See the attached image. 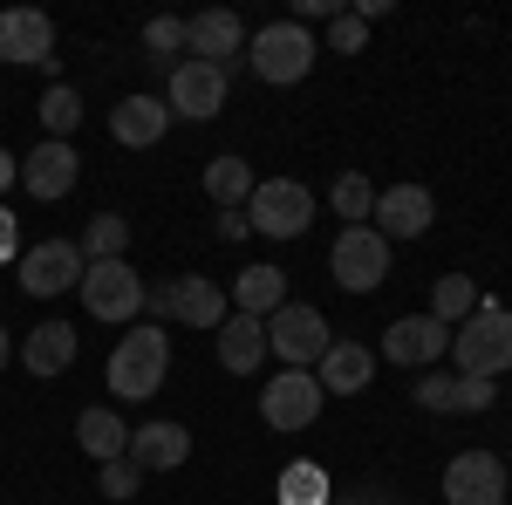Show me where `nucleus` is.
<instances>
[{"label":"nucleus","instance_id":"5701e85b","mask_svg":"<svg viewBox=\"0 0 512 505\" xmlns=\"http://www.w3.org/2000/svg\"><path fill=\"white\" fill-rule=\"evenodd\" d=\"M226 301H233L239 314H260V321H267V314L287 308V273L280 267H239V280H233Z\"/></svg>","mask_w":512,"mask_h":505},{"label":"nucleus","instance_id":"6e6552de","mask_svg":"<svg viewBox=\"0 0 512 505\" xmlns=\"http://www.w3.org/2000/svg\"><path fill=\"white\" fill-rule=\"evenodd\" d=\"M328 273H335L349 294H376V287L390 280V239L376 233V226H342L335 253H328Z\"/></svg>","mask_w":512,"mask_h":505},{"label":"nucleus","instance_id":"cd10ccee","mask_svg":"<svg viewBox=\"0 0 512 505\" xmlns=\"http://www.w3.org/2000/svg\"><path fill=\"white\" fill-rule=\"evenodd\" d=\"M82 260H123V253H130V219H123V212H96V219H89V226H82Z\"/></svg>","mask_w":512,"mask_h":505},{"label":"nucleus","instance_id":"ddd939ff","mask_svg":"<svg viewBox=\"0 0 512 505\" xmlns=\"http://www.w3.org/2000/svg\"><path fill=\"white\" fill-rule=\"evenodd\" d=\"M260 417L274 430H308L321 417V383L315 369H280L274 383H260Z\"/></svg>","mask_w":512,"mask_h":505},{"label":"nucleus","instance_id":"72a5a7b5","mask_svg":"<svg viewBox=\"0 0 512 505\" xmlns=\"http://www.w3.org/2000/svg\"><path fill=\"white\" fill-rule=\"evenodd\" d=\"M410 396H417L424 410H458V376H424Z\"/></svg>","mask_w":512,"mask_h":505},{"label":"nucleus","instance_id":"4c0bfd02","mask_svg":"<svg viewBox=\"0 0 512 505\" xmlns=\"http://www.w3.org/2000/svg\"><path fill=\"white\" fill-rule=\"evenodd\" d=\"M7 185H21V157L0 144V192H7Z\"/></svg>","mask_w":512,"mask_h":505},{"label":"nucleus","instance_id":"e433bc0d","mask_svg":"<svg viewBox=\"0 0 512 505\" xmlns=\"http://www.w3.org/2000/svg\"><path fill=\"white\" fill-rule=\"evenodd\" d=\"M253 226H246V212H219V239H246Z\"/></svg>","mask_w":512,"mask_h":505},{"label":"nucleus","instance_id":"0eeeda50","mask_svg":"<svg viewBox=\"0 0 512 505\" xmlns=\"http://www.w3.org/2000/svg\"><path fill=\"white\" fill-rule=\"evenodd\" d=\"M82 246L76 239H41V246H21V260H14V273H21V294H35V301H55V294H69V287H82Z\"/></svg>","mask_w":512,"mask_h":505},{"label":"nucleus","instance_id":"aec40b11","mask_svg":"<svg viewBox=\"0 0 512 505\" xmlns=\"http://www.w3.org/2000/svg\"><path fill=\"white\" fill-rule=\"evenodd\" d=\"M76 355H82V342H76L69 321H41V328H28V342H21V362H28V376H41V383L69 376Z\"/></svg>","mask_w":512,"mask_h":505},{"label":"nucleus","instance_id":"4468645a","mask_svg":"<svg viewBox=\"0 0 512 505\" xmlns=\"http://www.w3.org/2000/svg\"><path fill=\"white\" fill-rule=\"evenodd\" d=\"M444 505H506V465L492 451H458L444 465Z\"/></svg>","mask_w":512,"mask_h":505},{"label":"nucleus","instance_id":"f8f14e48","mask_svg":"<svg viewBox=\"0 0 512 505\" xmlns=\"http://www.w3.org/2000/svg\"><path fill=\"white\" fill-rule=\"evenodd\" d=\"M0 62H35L48 82H62L55 76V21L41 7H7L0 14Z\"/></svg>","mask_w":512,"mask_h":505},{"label":"nucleus","instance_id":"4be33fe9","mask_svg":"<svg viewBox=\"0 0 512 505\" xmlns=\"http://www.w3.org/2000/svg\"><path fill=\"white\" fill-rule=\"evenodd\" d=\"M369 376H376V349H362V342H328V355L315 362L321 396H362Z\"/></svg>","mask_w":512,"mask_h":505},{"label":"nucleus","instance_id":"7c9ffc66","mask_svg":"<svg viewBox=\"0 0 512 505\" xmlns=\"http://www.w3.org/2000/svg\"><path fill=\"white\" fill-rule=\"evenodd\" d=\"M137 485H144V471L130 465V458H110V465H96V492H103V499H137Z\"/></svg>","mask_w":512,"mask_h":505},{"label":"nucleus","instance_id":"b1692460","mask_svg":"<svg viewBox=\"0 0 512 505\" xmlns=\"http://www.w3.org/2000/svg\"><path fill=\"white\" fill-rule=\"evenodd\" d=\"M76 444L96 458V465H110V458L130 451V430H123V417L110 410V403H89V410L76 417Z\"/></svg>","mask_w":512,"mask_h":505},{"label":"nucleus","instance_id":"c85d7f7f","mask_svg":"<svg viewBox=\"0 0 512 505\" xmlns=\"http://www.w3.org/2000/svg\"><path fill=\"white\" fill-rule=\"evenodd\" d=\"M328 205H335V219H349V226H369V212H376V185H369L362 171H342V178L328 185Z\"/></svg>","mask_w":512,"mask_h":505},{"label":"nucleus","instance_id":"f704fd0d","mask_svg":"<svg viewBox=\"0 0 512 505\" xmlns=\"http://www.w3.org/2000/svg\"><path fill=\"white\" fill-rule=\"evenodd\" d=\"M492 396H499V383H492V376H458V410H465V417L492 410Z\"/></svg>","mask_w":512,"mask_h":505},{"label":"nucleus","instance_id":"a211bd4d","mask_svg":"<svg viewBox=\"0 0 512 505\" xmlns=\"http://www.w3.org/2000/svg\"><path fill=\"white\" fill-rule=\"evenodd\" d=\"M212 342H219V369H226V376H260V362H267V321L233 308L219 321Z\"/></svg>","mask_w":512,"mask_h":505},{"label":"nucleus","instance_id":"f3484780","mask_svg":"<svg viewBox=\"0 0 512 505\" xmlns=\"http://www.w3.org/2000/svg\"><path fill=\"white\" fill-rule=\"evenodd\" d=\"M76 178H82V157H76V144H48L41 137L35 151L21 157V185L41 198V205H55V198H69L76 192Z\"/></svg>","mask_w":512,"mask_h":505},{"label":"nucleus","instance_id":"58836bf2","mask_svg":"<svg viewBox=\"0 0 512 505\" xmlns=\"http://www.w3.org/2000/svg\"><path fill=\"white\" fill-rule=\"evenodd\" d=\"M7 362H14V342H7V328H0V369H7Z\"/></svg>","mask_w":512,"mask_h":505},{"label":"nucleus","instance_id":"f03ea898","mask_svg":"<svg viewBox=\"0 0 512 505\" xmlns=\"http://www.w3.org/2000/svg\"><path fill=\"white\" fill-rule=\"evenodd\" d=\"M451 362H458V376H506L512 369V308L506 301H478L472 321H458L451 328Z\"/></svg>","mask_w":512,"mask_h":505},{"label":"nucleus","instance_id":"ea45409f","mask_svg":"<svg viewBox=\"0 0 512 505\" xmlns=\"http://www.w3.org/2000/svg\"><path fill=\"white\" fill-rule=\"evenodd\" d=\"M328 505H390V499H328Z\"/></svg>","mask_w":512,"mask_h":505},{"label":"nucleus","instance_id":"1a4fd4ad","mask_svg":"<svg viewBox=\"0 0 512 505\" xmlns=\"http://www.w3.org/2000/svg\"><path fill=\"white\" fill-rule=\"evenodd\" d=\"M267 349L280 355V369H315L328 355V321L308 301H287L280 314H267Z\"/></svg>","mask_w":512,"mask_h":505},{"label":"nucleus","instance_id":"bb28decb","mask_svg":"<svg viewBox=\"0 0 512 505\" xmlns=\"http://www.w3.org/2000/svg\"><path fill=\"white\" fill-rule=\"evenodd\" d=\"M35 117H41V130H48V144H69V137H76V123H82V96L69 89V82H48Z\"/></svg>","mask_w":512,"mask_h":505},{"label":"nucleus","instance_id":"c756f323","mask_svg":"<svg viewBox=\"0 0 512 505\" xmlns=\"http://www.w3.org/2000/svg\"><path fill=\"white\" fill-rule=\"evenodd\" d=\"M280 505H328V471L321 465H287V478H280Z\"/></svg>","mask_w":512,"mask_h":505},{"label":"nucleus","instance_id":"7ed1b4c3","mask_svg":"<svg viewBox=\"0 0 512 505\" xmlns=\"http://www.w3.org/2000/svg\"><path fill=\"white\" fill-rule=\"evenodd\" d=\"M315 35L301 28V21H267L260 35H246V62H253V76L267 82V89H294V82H308L315 69Z\"/></svg>","mask_w":512,"mask_h":505},{"label":"nucleus","instance_id":"2eb2a0df","mask_svg":"<svg viewBox=\"0 0 512 505\" xmlns=\"http://www.w3.org/2000/svg\"><path fill=\"white\" fill-rule=\"evenodd\" d=\"M185 55L192 62H212V69H233V55H246V21L233 7H205L185 21Z\"/></svg>","mask_w":512,"mask_h":505},{"label":"nucleus","instance_id":"9d476101","mask_svg":"<svg viewBox=\"0 0 512 505\" xmlns=\"http://www.w3.org/2000/svg\"><path fill=\"white\" fill-rule=\"evenodd\" d=\"M226 96H233V76L226 69H212V62H171V117H185V123H212L219 110H226Z\"/></svg>","mask_w":512,"mask_h":505},{"label":"nucleus","instance_id":"39448f33","mask_svg":"<svg viewBox=\"0 0 512 505\" xmlns=\"http://www.w3.org/2000/svg\"><path fill=\"white\" fill-rule=\"evenodd\" d=\"M246 226L267 239H301L315 226V192L294 185V178H260L253 198H246Z\"/></svg>","mask_w":512,"mask_h":505},{"label":"nucleus","instance_id":"c9c22d12","mask_svg":"<svg viewBox=\"0 0 512 505\" xmlns=\"http://www.w3.org/2000/svg\"><path fill=\"white\" fill-rule=\"evenodd\" d=\"M7 260H21V219L0 205V267H7Z\"/></svg>","mask_w":512,"mask_h":505},{"label":"nucleus","instance_id":"473e14b6","mask_svg":"<svg viewBox=\"0 0 512 505\" xmlns=\"http://www.w3.org/2000/svg\"><path fill=\"white\" fill-rule=\"evenodd\" d=\"M362 41H369V21H355L349 7H342V14L328 21V48H335V55H355Z\"/></svg>","mask_w":512,"mask_h":505},{"label":"nucleus","instance_id":"20e7f679","mask_svg":"<svg viewBox=\"0 0 512 505\" xmlns=\"http://www.w3.org/2000/svg\"><path fill=\"white\" fill-rule=\"evenodd\" d=\"M144 308L158 314V321H185V328H212V335H219V321L233 314V301L219 294V280L178 273V280H164V287H144Z\"/></svg>","mask_w":512,"mask_h":505},{"label":"nucleus","instance_id":"9b49d317","mask_svg":"<svg viewBox=\"0 0 512 505\" xmlns=\"http://www.w3.org/2000/svg\"><path fill=\"white\" fill-rule=\"evenodd\" d=\"M437 355H451V328H444L431 308L396 314L390 328H383V362H396V369H431Z\"/></svg>","mask_w":512,"mask_h":505},{"label":"nucleus","instance_id":"6ab92c4d","mask_svg":"<svg viewBox=\"0 0 512 505\" xmlns=\"http://www.w3.org/2000/svg\"><path fill=\"white\" fill-rule=\"evenodd\" d=\"M164 130H171V103L164 96H123L110 110V137L123 151H151V144H164Z\"/></svg>","mask_w":512,"mask_h":505},{"label":"nucleus","instance_id":"f257e3e1","mask_svg":"<svg viewBox=\"0 0 512 505\" xmlns=\"http://www.w3.org/2000/svg\"><path fill=\"white\" fill-rule=\"evenodd\" d=\"M171 376V335H164V321H137V328H123V342L110 349V369H103V383L110 396L123 403H151Z\"/></svg>","mask_w":512,"mask_h":505},{"label":"nucleus","instance_id":"dca6fc26","mask_svg":"<svg viewBox=\"0 0 512 505\" xmlns=\"http://www.w3.org/2000/svg\"><path fill=\"white\" fill-rule=\"evenodd\" d=\"M369 219H376V233L390 239V246L396 239H424L431 219H437V198L424 185H390V192H376V212Z\"/></svg>","mask_w":512,"mask_h":505},{"label":"nucleus","instance_id":"2f4dec72","mask_svg":"<svg viewBox=\"0 0 512 505\" xmlns=\"http://www.w3.org/2000/svg\"><path fill=\"white\" fill-rule=\"evenodd\" d=\"M144 48H151V62H164V55H185V21H171V14L144 21Z\"/></svg>","mask_w":512,"mask_h":505},{"label":"nucleus","instance_id":"a878e982","mask_svg":"<svg viewBox=\"0 0 512 505\" xmlns=\"http://www.w3.org/2000/svg\"><path fill=\"white\" fill-rule=\"evenodd\" d=\"M478 301H485V294L472 287V273H437V280H431V314L444 321V328L472 321V314H478Z\"/></svg>","mask_w":512,"mask_h":505},{"label":"nucleus","instance_id":"393cba45","mask_svg":"<svg viewBox=\"0 0 512 505\" xmlns=\"http://www.w3.org/2000/svg\"><path fill=\"white\" fill-rule=\"evenodd\" d=\"M253 185H260V178H253L246 157H212V164H205V198H212L219 212H239V205L253 198Z\"/></svg>","mask_w":512,"mask_h":505},{"label":"nucleus","instance_id":"412c9836","mask_svg":"<svg viewBox=\"0 0 512 505\" xmlns=\"http://www.w3.org/2000/svg\"><path fill=\"white\" fill-rule=\"evenodd\" d=\"M137 471H178L185 458H192V430L171 424V417H158V424L130 430V451H123Z\"/></svg>","mask_w":512,"mask_h":505},{"label":"nucleus","instance_id":"423d86ee","mask_svg":"<svg viewBox=\"0 0 512 505\" xmlns=\"http://www.w3.org/2000/svg\"><path fill=\"white\" fill-rule=\"evenodd\" d=\"M76 294H82V308L96 314V321H110V328H123V321L144 314V280H137L130 260H89Z\"/></svg>","mask_w":512,"mask_h":505}]
</instances>
